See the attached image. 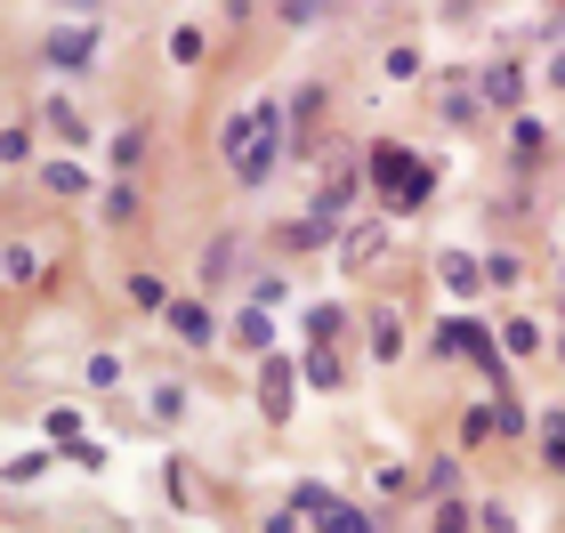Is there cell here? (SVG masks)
Masks as SVG:
<instances>
[{
	"instance_id": "1",
	"label": "cell",
	"mask_w": 565,
	"mask_h": 533,
	"mask_svg": "<svg viewBox=\"0 0 565 533\" xmlns=\"http://www.w3.org/2000/svg\"><path fill=\"white\" fill-rule=\"evenodd\" d=\"M275 138H282V130H275V106H250L243 121H226V162L259 186V178L275 170Z\"/></svg>"
},
{
	"instance_id": "2",
	"label": "cell",
	"mask_w": 565,
	"mask_h": 533,
	"mask_svg": "<svg viewBox=\"0 0 565 533\" xmlns=\"http://www.w3.org/2000/svg\"><path fill=\"white\" fill-rule=\"evenodd\" d=\"M372 178H380V194H388V202H404V211L428 194V162L404 154V146H380V154H372Z\"/></svg>"
},
{
	"instance_id": "3",
	"label": "cell",
	"mask_w": 565,
	"mask_h": 533,
	"mask_svg": "<svg viewBox=\"0 0 565 533\" xmlns=\"http://www.w3.org/2000/svg\"><path fill=\"white\" fill-rule=\"evenodd\" d=\"M291 396H299L291 364H282V355H267V364H259V413H267V420H291Z\"/></svg>"
},
{
	"instance_id": "4",
	"label": "cell",
	"mask_w": 565,
	"mask_h": 533,
	"mask_svg": "<svg viewBox=\"0 0 565 533\" xmlns=\"http://www.w3.org/2000/svg\"><path fill=\"white\" fill-rule=\"evenodd\" d=\"M299 510L316 518L323 533H364V518H355V510H340V501H331L323 486H299Z\"/></svg>"
},
{
	"instance_id": "5",
	"label": "cell",
	"mask_w": 565,
	"mask_h": 533,
	"mask_svg": "<svg viewBox=\"0 0 565 533\" xmlns=\"http://www.w3.org/2000/svg\"><path fill=\"white\" fill-rule=\"evenodd\" d=\"M436 348H452V355H477L484 372H501V355H493V340H484L477 323H452V332H436Z\"/></svg>"
},
{
	"instance_id": "6",
	"label": "cell",
	"mask_w": 565,
	"mask_h": 533,
	"mask_svg": "<svg viewBox=\"0 0 565 533\" xmlns=\"http://www.w3.org/2000/svg\"><path fill=\"white\" fill-rule=\"evenodd\" d=\"M89 49H97V24H57V33H49V57L57 65H82Z\"/></svg>"
},
{
	"instance_id": "7",
	"label": "cell",
	"mask_w": 565,
	"mask_h": 533,
	"mask_svg": "<svg viewBox=\"0 0 565 533\" xmlns=\"http://www.w3.org/2000/svg\"><path fill=\"white\" fill-rule=\"evenodd\" d=\"M436 114L469 121V114H477V82H445V89H436Z\"/></svg>"
},
{
	"instance_id": "8",
	"label": "cell",
	"mask_w": 565,
	"mask_h": 533,
	"mask_svg": "<svg viewBox=\"0 0 565 533\" xmlns=\"http://www.w3.org/2000/svg\"><path fill=\"white\" fill-rule=\"evenodd\" d=\"M518 65H493V73H484V97H493V106H518Z\"/></svg>"
},
{
	"instance_id": "9",
	"label": "cell",
	"mask_w": 565,
	"mask_h": 533,
	"mask_svg": "<svg viewBox=\"0 0 565 533\" xmlns=\"http://www.w3.org/2000/svg\"><path fill=\"white\" fill-rule=\"evenodd\" d=\"M380 259V226H355L348 235V267H372Z\"/></svg>"
},
{
	"instance_id": "10",
	"label": "cell",
	"mask_w": 565,
	"mask_h": 533,
	"mask_svg": "<svg viewBox=\"0 0 565 533\" xmlns=\"http://www.w3.org/2000/svg\"><path fill=\"white\" fill-rule=\"evenodd\" d=\"M477 275H484L477 259H460V250H445V284H452V291H477Z\"/></svg>"
},
{
	"instance_id": "11",
	"label": "cell",
	"mask_w": 565,
	"mask_h": 533,
	"mask_svg": "<svg viewBox=\"0 0 565 533\" xmlns=\"http://www.w3.org/2000/svg\"><path fill=\"white\" fill-rule=\"evenodd\" d=\"M170 323H178V332H186V340H211V316H202L194 299H186V308H170Z\"/></svg>"
},
{
	"instance_id": "12",
	"label": "cell",
	"mask_w": 565,
	"mask_h": 533,
	"mask_svg": "<svg viewBox=\"0 0 565 533\" xmlns=\"http://www.w3.org/2000/svg\"><path fill=\"white\" fill-rule=\"evenodd\" d=\"M170 57H178V65L202 57V33H194V24H178V33H170Z\"/></svg>"
},
{
	"instance_id": "13",
	"label": "cell",
	"mask_w": 565,
	"mask_h": 533,
	"mask_svg": "<svg viewBox=\"0 0 565 533\" xmlns=\"http://www.w3.org/2000/svg\"><path fill=\"white\" fill-rule=\"evenodd\" d=\"M130 299H138V308H170V291L153 284V275H138V284H130Z\"/></svg>"
},
{
	"instance_id": "14",
	"label": "cell",
	"mask_w": 565,
	"mask_h": 533,
	"mask_svg": "<svg viewBox=\"0 0 565 533\" xmlns=\"http://www.w3.org/2000/svg\"><path fill=\"white\" fill-rule=\"evenodd\" d=\"M557 364H565V340H557Z\"/></svg>"
}]
</instances>
